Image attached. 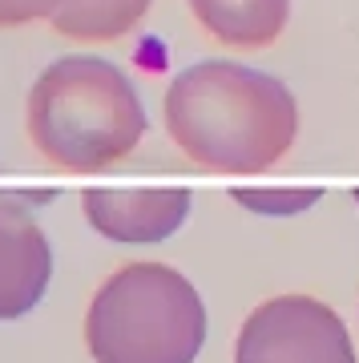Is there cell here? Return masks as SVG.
<instances>
[{"label":"cell","mask_w":359,"mask_h":363,"mask_svg":"<svg viewBox=\"0 0 359 363\" xmlns=\"http://www.w3.org/2000/svg\"><path fill=\"white\" fill-rule=\"evenodd\" d=\"M166 133L194 166L267 174L299 138V101L279 77L238 61H198L170 81Z\"/></svg>","instance_id":"1"},{"label":"cell","mask_w":359,"mask_h":363,"mask_svg":"<svg viewBox=\"0 0 359 363\" xmlns=\"http://www.w3.org/2000/svg\"><path fill=\"white\" fill-rule=\"evenodd\" d=\"M28 138L69 174H101L141 145L150 117L138 85L101 57H61L28 89Z\"/></svg>","instance_id":"2"},{"label":"cell","mask_w":359,"mask_h":363,"mask_svg":"<svg viewBox=\"0 0 359 363\" xmlns=\"http://www.w3.org/2000/svg\"><path fill=\"white\" fill-rule=\"evenodd\" d=\"M93 363H194L206 347V303L166 262H129L85 311Z\"/></svg>","instance_id":"3"},{"label":"cell","mask_w":359,"mask_h":363,"mask_svg":"<svg viewBox=\"0 0 359 363\" xmlns=\"http://www.w3.org/2000/svg\"><path fill=\"white\" fill-rule=\"evenodd\" d=\"M234 363H355V343L327 303L279 295L246 315Z\"/></svg>","instance_id":"4"},{"label":"cell","mask_w":359,"mask_h":363,"mask_svg":"<svg viewBox=\"0 0 359 363\" xmlns=\"http://www.w3.org/2000/svg\"><path fill=\"white\" fill-rule=\"evenodd\" d=\"M190 190L166 186V190H85L81 210L89 226L109 242L121 247H154L182 230L190 218Z\"/></svg>","instance_id":"5"},{"label":"cell","mask_w":359,"mask_h":363,"mask_svg":"<svg viewBox=\"0 0 359 363\" xmlns=\"http://www.w3.org/2000/svg\"><path fill=\"white\" fill-rule=\"evenodd\" d=\"M53 279V247L40 222L16 202H0V323L37 311Z\"/></svg>","instance_id":"6"},{"label":"cell","mask_w":359,"mask_h":363,"mask_svg":"<svg viewBox=\"0 0 359 363\" xmlns=\"http://www.w3.org/2000/svg\"><path fill=\"white\" fill-rule=\"evenodd\" d=\"M194 21L231 49H267L291 21V0H186Z\"/></svg>","instance_id":"7"},{"label":"cell","mask_w":359,"mask_h":363,"mask_svg":"<svg viewBox=\"0 0 359 363\" xmlns=\"http://www.w3.org/2000/svg\"><path fill=\"white\" fill-rule=\"evenodd\" d=\"M154 0H65L53 28L69 40H117L141 25Z\"/></svg>","instance_id":"8"},{"label":"cell","mask_w":359,"mask_h":363,"mask_svg":"<svg viewBox=\"0 0 359 363\" xmlns=\"http://www.w3.org/2000/svg\"><path fill=\"white\" fill-rule=\"evenodd\" d=\"M234 202L250 214H263V218H295V214H307L315 202L323 198V190L315 186H263V190H234Z\"/></svg>","instance_id":"9"},{"label":"cell","mask_w":359,"mask_h":363,"mask_svg":"<svg viewBox=\"0 0 359 363\" xmlns=\"http://www.w3.org/2000/svg\"><path fill=\"white\" fill-rule=\"evenodd\" d=\"M65 0H0V28H21L33 21H53Z\"/></svg>","instance_id":"10"},{"label":"cell","mask_w":359,"mask_h":363,"mask_svg":"<svg viewBox=\"0 0 359 363\" xmlns=\"http://www.w3.org/2000/svg\"><path fill=\"white\" fill-rule=\"evenodd\" d=\"M355 202H359V190H355Z\"/></svg>","instance_id":"11"}]
</instances>
